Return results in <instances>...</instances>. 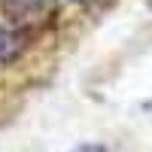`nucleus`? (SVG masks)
<instances>
[{
  "label": "nucleus",
  "mask_w": 152,
  "mask_h": 152,
  "mask_svg": "<svg viewBox=\"0 0 152 152\" xmlns=\"http://www.w3.org/2000/svg\"><path fill=\"white\" fill-rule=\"evenodd\" d=\"M52 3L55 0H0L6 18L12 24H18L21 31H28V34L40 21H46L49 15H52Z\"/></svg>",
  "instance_id": "f257e3e1"
},
{
  "label": "nucleus",
  "mask_w": 152,
  "mask_h": 152,
  "mask_svg": "<svg viewBox=\"0 0 152 152\" xmlns=\"http://www.w3.org/2000/svg\"><path fill=\"white\" fill-rule=\"evenodd\" d=\"M31 49V34L21 31L18 24H12L9 18H0V67H12L24 58V52Z\"/></svg>",
  "instance_id": "f03ea898"
},
{
  "label": "nucleus",
  "mask_w": 152,
  "mask_h": 152,
  "mask_svg": "<svg viewBox=\"0 0 152 152\" xmlns=\"http://www.w3.org/2000/svg\"><path fill=\"white\" fill-rule=\"evenodd\" d=\"M76 152H107L104 146H97V143H88V146H79Z\"/></svg>",
  "instance_id": "7ed1b4c3"
},
{
  "label": "nucleus",
  "mask_w": 152,
  "mask_h": 152,
  "mask_svg": "<svg viewBox=\"0 0 152 152\" xmlns=\"http://www.w3.org/2000/svg\"><path fill=\"white\" fill-rule=\"evenodd\" d=\"M61 3H85V0H61Z\"/></svg>",
  "instance_id": "20e7f679"
}]
</instances>
